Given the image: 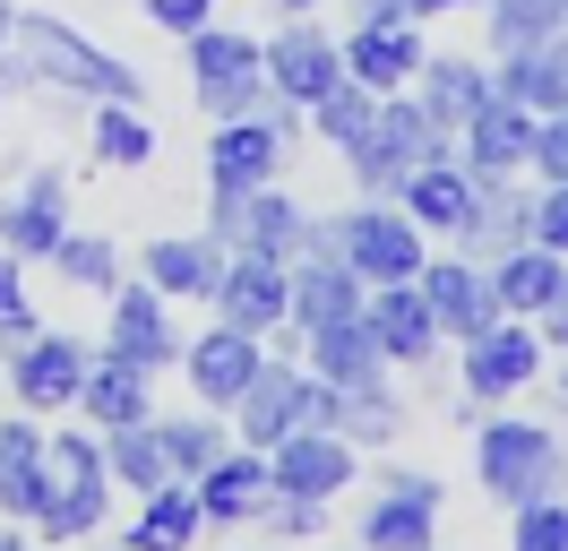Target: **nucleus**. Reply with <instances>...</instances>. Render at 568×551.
Listing matches in <instances>:
<instances>
[{"label": "nucleus", "instance_id": "5fc2aeb1", "mask_svg": "<svg viewBox=\"0 0 568 551\" xmlns=\"http://www.w3.org/2000/svg\"><path fill=\"white\" fill-rule=\"evenodd\" d=\"M551 27H568V0H551Z\"/></svg>", "mask_w": 568, "mask_h": 551}, {"label": "nucleus", "instance_id": "c9c22d12", "mask_svg": "<svg viewBox=\"0 0 568 551\" xmlns=\"http://www.w3.org/2000/svg\"><path fill=\"white\" fill-rule=\"evenodd\" d=\"M87 147H95V164H155V121H146L139 103H95V121H87Z\"/></svg>", "mask_w": 568, "mask_h": 551}, {"label": "nucleus", "instance_id": "6e6d98bb", "mask_svg": "<svg viewBox=\"0 0 568 551\" xmlns=\"http://www.w3.org/2000/svg\"><path fill=\"white\" fill-rule=\"evenodd\" d=\"M560 397H568V362H560Z\"/></svg>", "mask_w": 568, "mask_h": 551}, {"label": "nucleus", "instance_id": "de8ad7c7", "mask_svg": "<svg viewBox=\"0 0 568 551\" xmlns=\"http://www.w3.org/2000/svg\"><path fill=\"white\" fill-rule=\"evenodd\" d=\"M534 328H542V344H560V353H568V284L542 302V319H534Z\"/></svg>", "mask_w": 568, "mask_h": 551}, {"label": "nucleus", "instance_id": "09e8293b", "mask_svg": "<svg viewBox=\"0 0 568 551\" xmlns=\"http://www.w3.org/2000/svg\"><path fill=\"white\" fill-rule=\"evenodd\" d=\"M371 18H405V0H354V27H371Z\"/></svg>", "mask_w": 568, "mask_h": 551}, {"label": "nucleus", "instance_id": "864d4df0", "mask_svg": "<svg viewBox=\"0 0 568 551\" xmlns=\"http://www.w3.org/2000/svg\"><path fill=\"white\" fill-rule=\"evenodd\" d=\"M9 18H18V9H9V0H0V52H9Z\"/></svg>", "mask_w": 568, "mask_h": 551}, {"label": "nucleus", "instance_id": "bb28decb", "mask_svg": "<svg viewBox=\"0 0 568 551\" xmlns=\"http://www.w3.org/2000/svg\"><path fill=\"white\" fill-rule=\"evenodd\" d=\"M362 319L379 328L388 362H430V353H439V319H430L414 276H405V284H371V293H362Z\"/></svg>", "mask_w": 568, "mask_h": 551}, {"label": "nucleus", "instance_id": "c756f323", "mask_svg": "<svg viewBox=\"0 0 568 551\" xmlns=\"http://www.w3.org/2000/svg\"><path fill=\"white\" fill-rule=\"evenodd\" d=\"M414 78H423V112H430V121H439L448 138H457L465 121H474V112L491 103V69H483V61H465V52H430Z\"/></svg>", "mask_w": 568, "mask_h": 551}, {"label": "nucleus", "instance_id": "cd10ccee", "mask_svg": "<svg viewBox=\"0 0 568 551\" xmlns=\"http://www.w3.org/2000/svg\"><path fill=\"white\" fill-rule=\"evenodd\" d=\"M78 413H87L95 431L146 422V413H155V371L121 362V353H95V362H87V379H78Z\"/></svg>", "mask_w": 568, "mask_h": 551}, {"label": "nucleus", "instance_id": "ddd939ff", "mask_svg": "<svg viewBox=\"0 0 568 551\" xmlns=\"http://www.w3.org/2000/svg\"><path fill=\"white\" fill-rule=\"evenodd\" d=\"M267 474L284 500H336V491H354V440L345 431H293L267 448Z\"/></svg>", "mask_w": 568, "mask_h": 551}, {"label": "nucleus", "instance_id": "ea45409f", "mask_svg": "<svg viewBox=\"0 0 568 551\" xmlns=\"http://www.w3.org/2000/svg\"><path fill=\"white\" fill-rule=\"evenodd\" d=\"M52 268L70 276L78 293H112V284H121V250H112L104 233H61V250H52Z\"/></svg>", "mask_w": 568, "mask_h": 551}, {"label": "nucleus", "instance_id": "b1692460", "mask_svg": "<svg viewBox=\"0 0 568 551\" xmlns=\"http://www.w3.org/2000/svg\"><path fill=\"white\" fill-rule=\"evenodd\" d=\"M491 87L508 103H526L534 121H542V112H568V27L560 34H534V43H517V52H499Z\"/></svg>", "mask_w": 568, "mask_h": 551}, {"label": "nucleus", "instance_id": "a19ab883", "mask_svg": "<svg viewBox=\"0 0 568 551\" xmlns=\"http://www.w3.org/2000/svg\"><path fill=\"white\" fill-rule=\"evenodd\" d=\"M508 551H568V500H560V491H542V500H526V509H517Z\"/></svg>", "mask_w": 568, "mask_h": 551}, {"label": "nucleus", "instance_id": "37998d69", "mask_svg": "<svg viewBox=\"0 0 568 551\" xmlns=\"http://www.w3.org/2000/svg\"><path fill=\"white\" fill-rule=\"evenodd\" d=\"M534 241L568 259V181H542V190H534Z\"/></svg>", "mask_w": 568, "mask_h": 551}, {"label": "nucleus", "instance_id": "20e7f679", "mask_svg": "<svg viewBox=\"0 0 568 551\" xmlns=\"http://www.w3.org/2000/svg\"><path fill=\"white\" fill-rule=\"evenodd\" d=\"M439 156H457V147H448V130L423 112V96H405V87H396V96H379L371 130L345 147V164H354L362 199H388V190H396L414 164H439Z\"/></svg>", "mask_w": 568, "mask_h": 551}, {"label": "nucleus", "instance_id": "f03ea898", "mask_svg": "<svg viewBox=\"0 0 568 551\" xmlns=\"http://www.w3.org/2000/svg\"><path fill=\"white\" fill-rule=\"evenodd\" d=\"M311 250H336L362 284L423 276V224L388 199H362V207H345V216H311Z\"/></svg>", "mask_w": 568, "mask_h": 551}, {"label": "nucleus", "instance_id": "0eeeda50", "mask_svg": "<svg viewBox=\"0 0 568 551\" xmlns=\"http://www.w3.org/2000/svg\"><path fill=\"white\" fill-rule=\"evenodd\" d=\"M190 43V78H199V103H207V121H242V112H258V103L276 96L267 87V52L250 43V34L233 27H199V34H181Z\"/></svg>", "mask_w": 568, "mask_h": 551}, {"label": "nucleus", "instance_id": "8fccbe9b", "mask_svg": "<svg viewBox=\"0 0 568 551\" xmlns=\"http://www.w3.org/2000/svg\"><path fill=\"white\" fill-rule=\"evenodd\" d=\"M448 9H474V0H405V18H448Z\"/></svg>", "mask_w": 568, "mask_h": 551}, {"label": "nucleus", "instance_id": "9b49d317", "mask_svg": "<svg viewBox=\"0 0 568 551\" xmlns=\"http://www.w3.org/2000/svg\"><path fill=\"white\" fill-rule=\"evenodd\" d=\"M87 344L78 337H27V344H9V388H18V405L27 413H61V405H78V379H87Z\"/></svg>", "mask_w": 568, "mask_h": 551}, {"label": "nucleus", "instance_id": "c85d7f7f", "mask_svg": "<svg viewBox=\"0 0 568 551\" xmlns=\"http://www.w3.org/2000/svg\"><path fill=\"white\" fill-rule=\"evenodd\" d=\"M311 371L327 379V388H371V379H388V344H379V328L371 319H336V328H311Z\"/></svg>", "mask_w": 568, "mask_h": 551}, {"label": "nucleus", "instance_id": "39448f33", "mask_svg": "<svg viewBox=\"0 0 568 551\" xmlns=\"http://www.w3.org/2000/svg\"><path fill=\"white\" fill-rule=\"evenodd\" d=\"M112 509V465H104V431H61L52 440V500H43L36 534L43 543H78L95 534Z\"/></svg>", "mask_w": 568, "mask_h": 551}, {"label": "nucleus", "instance_id": "3c124183", "mask_svg": "<svg viewBox=\"0 0 568 551\" xmlns=\"http://www.w3.org/2000/svg\"><path fill=\"white\" fill-rule=\"evenodd\" d=\"M0 551H36V543H27V525H18V517L0 525Z\"/></svg>", "mask_w": 568, "mask_h": 551}, {"label": "nucleus", "instance_id": "473e14b6", "mask_svg": "<svg viewBox=\"0 0 568 551\" xmlns=\"http://www.w3.org/2000/svg\"><path fill=\"white\" fill-rule=\"evenodd\" d=\"M215 276H224V250H215L207 233L199 241H146V284L164 293V302H207L215 293Z\"/></svg>", "mask_w": 568, "mask_h": 551}, {"label": "nucleus", "instance_id": "4468645a", "mask_svg": "<svg viewBox=\"0 0 568 551\" xmlns=\"http://www.w3.org/2000/svg\"><path fill=\"white\" fill-rule=\"evenodd\" d=\"M258 362H267L258 337H250V328H224V319H215L199 344H181V371H190V388H199V405H215V413H233L250 397Z\"/></svg>", "mask_w": 568, "mask_h": 551}, {"label": "nucleus", "instance_id": "a18cd8bd", "mask_svg": "<svg viewBox=\"0 0 568 551\" xmlns=\"http://www.w3.org/2000/svg\"><path fill=\"white\" fill-rule=\"evenodd\" d=\"M534 172H542V181H568V112H542V121H534Z\"/></svg>", "mask_w": 568, "mask_h": 551}, {"label": "nucleus", "instance_id": "6e6552de", "mask_svg": "<svg viewBox=\"0 0 568 551\" xmlns=\"http://www.w3.org/2000/svg\"><path fill=\"white\" fill-rule=\"evenodd\" d=\"M207 199H215L207 207V241L215 250H258V259H284V268L311 250V216L284 199L276 181L250 190V199H224V190H207Z\"/></svg>", "mask_w": 568, "mask_h": 551}, {"label": "nucleus", "instance_id": "f704fd0d", "mask_svg": "<svg viewBox=\"0 0 568 551\" xmlns=\"http://www.w3.org/2000/svg\"><path fill=\"white\" fill-rule=\"evenodd\" d=\"M104 465L121 491H155V482H173V465H164V440H155V413L146 422H121V431H104Z\"/></svg>", "mask_w": 568, "mask_h": 551}, {"label": "nucleus", "instance_id": "f3484780", "mask_svg": "<svg viewBox=\"0 0 568 551\" xmlns=\"http://www.w3.org/2000/svg\"><path fill=\"white\" fill-rule=\"evenodd\" d=\"M362 310V276L336 259V250H302L293 268H284V319L311 337V328H336V319H354Z\"/></svg>", "mask_w": 568, "mask_h": 551}, {"label": "nucleus", "instance_id": "6ab92c4d", "mask_svg": "<svg viewBox=\"0 0 568 551\" xmlns=\"http://www.w3.org/2000/svg\"><path fill=\"white\" fill-rule=\"evenodd\" d=\"M215 319L224 328H250V337H267L284 328V259H258V250H224V276H215Z\"/></svg>", "mask_w": 568, "mask_h": 551}, {"label": "nucleus", "instance_id": "7c9ffc66", "mask_svg": "<svg viewBox=\"0 0 568 551\" xmlns=\"http://www.w3.org/2000/svg\"><path fill=\"white\" fill-rule=\"evenodd\" d=\"M465 259H508L517 241H534V190H517V172L508 181H483V199H474V224H465Z\"/></svg>", "mask_w": 568, "mask_h": 551}, {"label": "nucleus", "instance_id": "79ce46f5", "mask_svg": "<svg viewBox=\"0 0 568 551\" xmlns=\"http://www.w3.org/2000/svg\"><path fill=\"white\" fill-rule=\"evenodd\" d=\"M36 337V302H27V276H18V259L0 250V344H27Z\"/></svg>", "mask_w": 568, "mask_h": 551}, {"label": "nucleus", "instance_id": "1a4fd4ad", "mask_svg": "<svg viewBox=\"0 0 568 551\" xmlns=\"http://www.w3.org/2000/svg\"><path fill=\"white\" fill-rule=\"evenodd\" d=\"M534 379H542V328H534V319H508V310H499L483 337H465V388H474L483 405L517 397Z\"/></svg>", "mask_w": 568, "mask_h": 551}, {"label": "nucleus", "instance_id": "2f4dec72", "mask_svg": "<svg viewBox=\"0 0 568 551\" xmlns=\"http://www.w3.org/2000/svg\"><path fill=\"white\" fill-rule=\"evenodd\" d=\"M568 284V259L560 250H542V241H517L508 259H491V293L508 319H542V302Z\"/></svg>", "mask_w": 568, "mask_h": 551}, {"label": "nucleus", "instance_id": "72a5a7b5", "mask_svg": "<svg viewBox=\"0 0 568 551\" xmlns=\"http://www.w3.org/2000/svg\"><path fill=\"white\" fill-rule=\"evenodd\" d=\"M199 525H207V517H199V491L173 474V482L146 491V509L130 517V543H121V551H190V543H199Z\"/></svg>", "mask_w": 568, "mask_h": 551}, {"label": "nucleus", "instance_id": "a211bd4d", "mask_svg": "<svg viewBox=\"0 0 568 551\" xmlns=\"http://www.w3.org/2000/svg\"><path fill=\"white\" fill-rule=\"evenodd\" d=\"M439 534V482L430 474H388V491L362 509V551H430Z\"/></svg>", "mask_w": 568, "mask_h": 551}, {"label": "nucleus", "instance_id": "58836bf2", "mask_svg": "<svg viewBox=\"0 0 568 551\" xmlns=\"http://www.w3.org/2000/svg\"><path fill=\"white\" fill-rule=\"evenodd\" d=\"M371 112H379V96H371V87H354V78H345V87H327V96L311 103V130H320L327 147L345 156V147H354V138L371 130Z\"/></svg>", "mask_w": 568, "mask_h": 551}, {"label": "nucleus", "instance_id": "603ef678", "mask_svg": "<svg viewBox=\"0 0 568 551\" xmlns=\"http://www.w3.org/2000/svg\"><path fill=\"white\" fill-rule=\"evenodd\" d=\"M311 9H320V0H276V18H311Z\"/></svg>", "mask_w": 568, "mask_h": 551}, {"label": "nucleus", "instance_id": "f8f14e48", "mask_svg": "<svg viewBox=\"0 0 568 551\" xmlns=\"http://www.w3.org/2000/svg\"><path fill=\"white\" fill-rule=\"evenodd\" d=\"M457 164L474 172V181H508V172H526L534 164V112L491 87V103L457 130Z\"/></svg>", "mask_w": 568, "mask_h": 551}, {"label": "nucleus", "instance_id": "393cba45", "mask_svg": "<svg viewBox=\"0 0 568 551\" xmlns=\"http://www.w3.org/2000/svg\"><path fill=\"white\" fill-rule=\"evenodd\" d=\"M104 353L139 362V371H164V362L181 353L173 310H164V293H155V284H112V337H104Z\"/></svg>", "mask_w": 568, "mask_h": 551}, {"label": "nucleus", "instance_id": "aec40b11", "mask_svg": "<svg viewBox=\"0 0 568 551\" xmlns=\"http://www.w3.org/2000/svg\"><path fill=\"white\" fill-rule=\"evenodd\" d=\"M414 284H423L439 337H483L499 319V293H491V268H483V259H423Z\"/></svg>", "mask_w": 568, "mask_h": 551}, {"label": "nucleus", "instance_id": "2eb2a0df", "mask_svg": "<svg viewBox=\"0 0 568 551\" xmlns=\"http://www.w3.org/2000/svg\"><path fill=\"white\" fill-rule=\"evenodd\" d=\"M61 233H70V172L43 164L18 199H0V250L27 268V259H52V250H61Z\"/></svg>", "mask_w": 568, "mask_h": 551}, {"label": "nucleus", "instance_id": "dca6fc26", "mask_svg": "<svg viewBox=\"0 0 568 551\" xmlns=\"http://www.w3.org/2000/svg\"><path fill=\"white\" fill-rule=\"evenodd\" d=\"M284 172V138L258 121V112H242V121H215L207 138V190H224V199H250V190H267Z\"/></svg>", "mask_w": 568, "mask_h": 551}, {"label": "nucleus", "instance_id": "f257e3e1", "mask_svg": "<svg viewBox=\"0 0 568 551\" xmlns=\"http://www.w3.org/2000/svg\"><path fill=\"white\" fill-rule=\"evenodd\" d=\"M9 52L27 61L36 87H70V96H95V103H139L146 78L130 61H112L104 43H87L78 27L61 18H9Z\"/></svg>", "mask_w": 568, "mask_h": 551}, {"label": "nucleus", "instance_id": "e433bc0d", "mask_svg": "<svg viewBox=\"0 0 568 551\" xmlns=\"http://www.w3.org/2000/svg\"><path fill=\"white\" fill-rule=\"evenodd\" d=\"M336 431H354L362 448H388L405 431V405L388 397V379H371V388H336Z\"/></svg>", "mask_w": 568, "mask_h": 551}, {"label": "nucleus", "instance_id": "9d476101", "mask_svg": "<svg viewBox=\"0 0 568 551\" xmlns=\"http://www.w3.org/2000/svg\"><path fill=\"white\" fill-rule=\"evenodd\" d=\"M267 52V87H276L284 103H311L327 96V87H345V52H336V34H320L311 18H284V34L276 43H258Z\"/></svg>", "mask_w": 568, "mask_h": 551}, {"label": "nucleus", "instance_id": "a878e982", "mask_svg": "<svg viewBox=\"0 0 568 551\" xmlns=\"http://www.w3.org/2000/svg\"><path fill=\"white\" fill-rule=\"evenodd\" d=\"M474 199H483V181L457 164V156H439V164H414L396 181V207L423 224V233H465L474 224Z\"/></svg>", "mask_w": 568, "mask_h": 551}, {"label": "nucleus", "instance_id": "412c9836", "mask_svg": "<svg viewBox=\"0 0 568 551\" xmlns=\"http://www.w3.org/2000/svg\"><path fill=\"white\" fill-rule=\"evenodd\" d=\"M190 491H199V517H207V525H250V517H267V500H276L267 448H224L207 474H190Z\"/></svg>", "mask_w": 568, "mask_h": 551}, {"label": "nucleus", "instance_id": "49530a36", "mask_svg": "<svg viewBox=\"0 0 568 551\" xmlns=\"http://www.w3.org/2000/svg\"><path fill=\"white\" fill-rule=\"evenodd\" d=\"M146 18H155V27H173V34H199L215 18V0H139Z\"/></svg>", "mask_w": 568, "mask_h": 551}, {"label": "nucleus", "instance_id": "5701e85b", "mask_svg": "<svg viewBox=\"0 0 568 551\" xmlns=\"http://www.w3.org/2000/svg\"><path fill=\"white\" fill-rule=\"evenodd\" d=\"M43 500H52V440L36 431V413L0 422V517L36 525Z\"/></svg>", "mask_w": 568, "mask_h": 551}, {"label": "nucleus", "instance_id": "423d86ee", "mask_svg": "<svg viewBox=\"0 0 568 551\" xmlns=\"http://www.w3.org/2000/svg\"><path fill=\"white\" fill-rule=\"evenodd\" d=\"M233 422H242L250 448H276L293 431H336V388L320 371H293V362H258V379L233 405Z\"/></svg>", "mask_w": 568, "mask_h": 551}, {"label": "nucleus", "instance_id": "4d7b16f0", "mask_svg": "<svg viewBox=\"0 0 568 551\" xmlns=\"http://www.w3.org/2000/svg\"><path fill=\"white\" fill-rule=\"evenodd\" d=\"M354 551H362V543H354Z\"/></svg>", "mask_w": 568, "mask_h": 551}, {"label": "nucleus", "instance_id": "c03bdc74", "mask_svg": "<svg viewBox=\"0 0 568 551\" xmlns=\"http://www.w3.org/2000/svg\"><path fill=\"white\" fill-rule=\"evenodd\" d=\"M267 525H276L284 543H311V534L327 525V500H284L276 491V500H267Z\"/></svg>", "mask_w": 568, "mask_h": 551}, {"label": "nucleus", "instance_id": "4be33fe9", "mask_svg": "<svg viewBox=\"0 0 568 551\" xmlns=\"http://www.w3.org/2000/svg\"><path fill=\"white\" fill-rule=\"evenodd\" d=\"M336 52H345V78H354V87L396 96V87H414V69H423V34H414V18H371V27H354Z\"/></svg>", "mask_w": 568, "mask_h": 551}, {"label": "nucleus", "instance_id": "7ed1b4c3", "mask_svg": "<svg viewBox=\"0 0 568 551\" xmlns=\"http://www.w3.org/2000/svg\"><path fill=\"white\" fill-rule=\"evenodd\" d=\"M474 474H483V491H491L499 509H526V500H542V491L568 482V448L542 422H526V413H491L474 431Z\"/></svg>", "mask_w": 568, "mask_h": 551}, {"label": "nucleus", "instance_id": "4c0bfd02", "mask_svg": "<svg viewBox=\"0 0 568 551\" xmlns=\"http://www.w3.org/2000/svg\"><path fill=\"white\" fill-rule=\"evenodd\" d=\"M155 440H164V465H173L181 482L207 474L215 457H224V431H215L207 413H173V422H155Z\"/></svg>", "mask_w": 568, "mask_h": 551}]
</instances>
